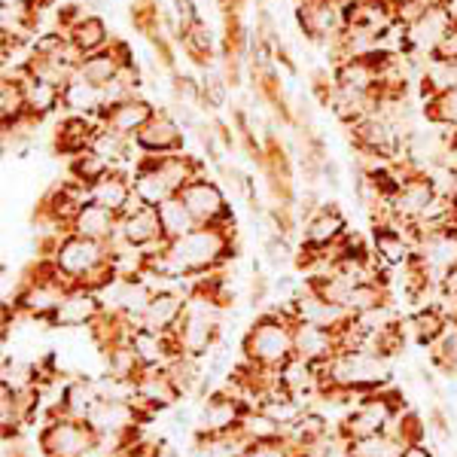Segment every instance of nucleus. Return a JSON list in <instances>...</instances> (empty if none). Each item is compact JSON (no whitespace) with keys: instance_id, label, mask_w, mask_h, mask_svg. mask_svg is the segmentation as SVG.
<instances>
[{"instance_id":"1","label":"nucleus","mask_w":457,"mask_h":457,"mask_svg":"<svg viewBox=\"0 0 457 457\" xmlns=\"http://www.w3.org/2000/svg\"><path fill=\"white\" fill-rule=\"evenodd\" d=\"M43 250H46L43 260L53 262V269L71 287H83V290L101 293L116 281L113 245H101V241L83 238V235L58 232V235H49Z\"/></svg>"},{"instance_id":"2","label":"nucleus","mask_w":457,"mask_h":457,"mask_svg":"<svg viewBox=\"0 0 457 457\" xmlns=\"http://www.w3.org/2000/svg\"><path fill=\"white\" fill-rule=\"evenodd\" d=\"M293 327H296V314L290 305L281 308H265V312L250 323V329L241 338V351H245V363L265 375H278L296 357V342H293Z\"/></svg>"},{"instance_id":"3","label":"nucleus","mask_w":457,"mask_h":457,"mask_svg":"<svg viewBox=\"0 0 457 457\" xmlns=\"http://www.w3.org/2000/svg\"><path fill=\"white\" fill-rule=\"evenodd\" d=\"M403 411H405L403 390L381 387V390H372V394L360 396L357 405L342 418V424H338L336 430L345 442L375 436V433H387Z\"/></svg>"},{"instance_id":"4","label":"nucleus","mask_w":457,"mask_h":457,"mask_svg":"<svg viewBox=\"0 0 457 457\" xmlns=\"http://www.w3.org/2000/svg\"><path fill=\"white\" fill-rule=\"evenodd\" d=\"M351 235L348 220L336 204H320L317 211H312L302 223V250L296 256V262L302 269H314L329 250H336L345 238Z\"/></svg>"},{"instance_id":"5","label":"nucleus","mask_w":457,"mask_h":457,"mask_svg":"<svg viewBox=\"0 0 457 457\" xmlns=\"http://www.w3.org/2000/svg\"><path fill=\"white\" fill-rule=\"evenodd\" d=\"M98 433L88 427V421L64 415H46L40 427V454L43 457H92Z\"/></svg>"},{"instance_id":"6","label":"nucleus","mask_w":457,"mask_h":457,"mask_svg":"<svg viewBox=\"0 0 457 457\" xmlns=\"http://www.w3.org/2000/svg\"><path fill=\"white\" fill-rule=\"evenodd\" d=\"M296 21L305 40L329 49L348 28V12L342 0H308L296 6Z\"/></svg>"},{"instance_id":"7","label":"nucleus","mask_w":457,"mask_h":457,"mask_svg":"<svg viewBox=\"0 0 457 457\" xmlns=\"http://www.w3.org/2000/svg\"><path fill=\"white\" fill-rule=\"evenodd\" d=\"M177 195H180V202L189 208L198 226H235V213L228 208L223 189H220V183L211 180L208 174L195 177V180L187 183Z\"/></svg>"},{"instance_id":"8","label":"nucleus","mask_w":457,"mask_h":457,"mask_svg":"<svg viewBox=\"0 0 457 457\" xmlns=\"http://www.w3.org/2000/svg\"><path fill=\"white\" fill-rule=\"evenodd\" d=\"M113 245L137 250V253H150V250L165 247V232H162L159 208L141 204L135 198V204L120 217V235H116Z\"/></svg>"},{"instance_id":"9","label":"nucleus","mask_w":457,"mask_h":457,"mask_svg":"<svg viewBox=\"0 0 457 457\" xmlns=\"http://www.w3.org/2000/svg\"><path fill=\"white\" fill-rule=\"evenodd\" d=\"M247 411H250V405L241 400L238 394H232V387L213 390L195 418V433H228L238 427V421Z\"/></svg>"},{"instance_id":"10","label":"nucleus","mask_w":457,"mask_h":457,"mask_svg":"<svg viewBox=\"0 0 457 457\" xmlns=\"http://www.w3.org/2000/svg\"><path fill=\"white\" fill-rule=\"evenodd\" d=\"M135 150L144 156H171L183 153V125L168 110H156L153 120L135 135Z\"/></svg>"},{"instance_id":"11","label":"nucleus","mask_w":457,"mask_h":457,"mask_svg":"<svg viewBox=\"0 0 457 457\" xmlns=\"http://www.w3.org/2000/svg\"><path fill=\"white\" fill-rule=\"evenodd\" d=\"M187 305H189L187 293L174 290V287H159V290L153 293L144 317L137 320V327L153 329V333H162V336H174L177 327L183 323V317H187Z\"/></svg>"},{"instance_id":"12","label":"nucleus","mask_w":457,"mask_h":457,"mask_svg":"<svg viewBox=\"0 0 457 457\" xmlns=\"http://www.w3.org/2000/svg\"><path fill=\"white\" fill-rule=\"evenodd\" d=\"M107 312V305L95 290H83V287H73L68 296L62 299V305L55 308V314L46 320V327L53 329H79L92 327L101 314Z\"/></svg>"},{"instance_id":"13","label":"nucleus","mask_w":457,"mask_h":457,"mask_svg":"<svg viewBox=\"0 0 457 457\" xmlns=\"http://www.w3.org/2000/svg\"><path fill=\"white\" fill-rule=\"evenodd\" d=\"M131 62H135V58H131L129 43L113 40V43H107L104 49H98V53L86 55L77 68V77L86 79V83H92V86H98V88H104V86L113 83V79L120 77Z\"/></svg>"},{"instance_id":"14","label":"nucleus","mask_w":457,"mask_h":457,"mask_svg":"<svg viewBox=\"0 0 457 457\" xmlns=\"http://www.w3.org/2000/svg\"><path fill=\"white\" fill-rule=\"evenodd\" d=\"M135 400L156 415V411L171 409V405H177V400H183V390L177 387L168 366H159V370H144L135 378Z\"/></svg>"},{"instance_id":"15","label":"nucleus","mask_w":457,"mask_h":457,"mask_svg":"<svg viewBox=\"0 0 457 457\" xmlns=\"http://www.w3.org/2000/svg\"><path fill=\"white\" fill-rule=\"evenodd\" d=\"M131 183H135V198L141 204H150V208H159L162 202H168V198L177 195L171 177L165 174L159 156H137Z\"/></svg>"},{"instance_id":"16","label":"nucleus","mask_w":457,"mask_h":457,"mask_svg":"<svg viewBox=\"0 0 457 457\" xmlns=\"http://www.w3.org/2000/svg\"><path fill=\"white\" fill-rule=\"evenodd\" d=\"M293 342H296V357L305 360L312 366H323L342 353V342H338V333L327 327H314V323L296 320L293 327Z\"/></svg>"},{"instance_id":"17","label":"nucleus","mask_w":457,"mask_h":457,"mask_svg":"<svg viewBox=\"0 0 457 457\" xmlns=\"http://www.w3.org/2000/svg\"><path fill=\"white\" fill-rule=\"evenodd\" d=\"M68 232L101 241V245H113L116 235H120V213L101 208V204H95V202H86V204H79V211L71 217Z\"/></svg>"},{"instance_id":"18","label":"nucleus","mask_w":457,"mask_h":457,"mask_svg":"<svg viewBox=\"0 0 457 457\" xmlns=\"http://www.w3.org/2000/svg\"><path fill=\"white\" fill-rule=\"evenodd\" d=\"M101 122L95 116H79V113H68L55 129V153L58 156H79V153L92 150V141L98 135Z\"/></svg>"},{"instance_id":"19","label":"nucleus","mask_w":457,"mask_h":457,"mask_svg":"<svg viewBox=\"0 0 457 457\" xmlns=\"http://www.w3.org/2000/svg\"><path fill=\"white\" fill-rule=\"evenodd\" d=\"M153 113H156V107L150 104L146 98H129V101H122V104H113V107H104L98 113V122L101 125H107V129H113V131H120V135L125 137H131L135 141V135L144 129L146 122L153 120Z\"/></svg>"},{"instance_id":"20","label":"nucleus","mask_w":457,"mask_h":457,"mask_svg":"<svg viewBox=\"0 0 457 457\" xmlns=\"http://www.w3.org/2000/svg\"><path fill=\"white\" fill-rule=\"evenodd\" d=\"M88 202L101 204V208L122 213L135 204V183H131V174H125L122 168H113L107 177H101L95 187H88Z\"/></svg>"},{"instance_id":"21","label":"nucleus","mask_w":457,"mask_h":457,"mask_svg":"<svg viewBox=\"0 0 457 457\" xmlns=\"http://www.w3.org/2000/svg\"><path fill=\"white\" fill-rule=\"evenodd\" d=\"M101 400V390H98V381L92 378H71L68 385L62 387V400H58L49 415H64V418H77V421H86L88 411L95 409V403Z\"/></svg>"},{"instance_id":"22","label":"nucleus","mask_w":457,"mask_h":457,"mask_svg":"<svg viewBox=\"0 0 457 457\" xmlns=\"http://www.w3.org/2000/svg\"><path fill=\"white\" fill-rule=\"evenodd\" d=\"M21 83H25V104H28V120L31 122L40 125L46 116H53L55 110H64V88L43 83V79H34V77H25V73H21Z\"/></svg>"},{"instance_id":"23","label":"nucleus","mask_w":457,"mask_h":457,"mask_svg":"<svg viewBox=\"0 0 457 457\" xmlns=\"http://www.w3.org/2000/svg\"><path fill=\"white\" fill-rule=\"evenodd\" d=\"M372 238H375V256L387 265V269H396V265H405L415 253L409 235L403 232V226L396 223H385V226H372Z\"/></svg>"},{"instance_id":"24","label":"nucleus","mask_w":457,"mask_h":457,"mask_svg":"<svg viewBox=\"0 0 457 457\" xmlns=\"http://www.w3.org/2000/svg\"><path fill=\"white\" fill-rule=\"evenodd\" d=\"M64 37H68L71 46L77 49V53L83 55V58H86V55H92V53H98V49H104L107 43H113L107 21L101 19L98 12H86V16L79 19L77 25H73Z\"/></svg>"},{"instance_id":"25","label":"nucleus","mask_w":457,"mask_h":457,"mask_svg":"<svg viewBox=\"0 0 457 457\" xmlns=\"http://www.w3.org/2000/svg\"><path fill=\"white\" fill-rule=\"evenodd\" d=\"M448 327H452V323L445 320V314H442L436 305H424L403 323V333L415 338L421 348H433V345L445 336Z\"/></svg>"},{"instance_id":"26","label":"nucleus","mask_w":457,"mask_h":457,"mask_svg":"<svg viewBox=\"0 0 457 457\" xmlns=\"http://www.w3.org/2000/svg\"><path fill=\"white\" fill-rule=\"evenodd\" d=\"M247 442L241 439L238 427L228 433H195L189 457H245Z\"/></svg>"},{"instance_id":"27","label":"nucleus","mask_w":457,"mask_h":457,"mask_svg":"<svg viewBox=\"0 0 457 457\" xmlns=\"http://www.w3.org/2000/svg\"><path fill=\"white\" fill-rule=\"evenodd\" d=\"M177 40H180L183 53L193 58L195 64H202V68H208L211 58H213V34L208 28V21L202 19H189L183 21L180 28H177Z\"/></svg>"},{"instance_id":"28","label":"nucleus","mask_w":457,"mask_h":457,"mask_svg":"<svg viewBox=\"0 0 457 457\" xmlns=\"http://www.w3.org/2000/svg\"><path fill=\"white\" fill-rule=\"evenodd\" d=\"M64 110H68V113L95 116V120H98V113L104 110V88L73 77L71 83L64 86Z\"/></svg>"},{"instance_id":"29","label":"nucleus","mask_w":457,"mask_h":457,"mask_svg":"<svg viewBox=\"0 0 457 457\" xmlns=\"http://www.w3.org/2000/svg\"><path fill=\"white\" fill-rule=\"evenodd\" d=\"M159 220H162V232H165V245L183 238V235H189L198 226L195 217L189 213V208L180 202V195H174L159 204Z\"/></svg>"},{"instance_id":"30","label":"nucleus","mask_w":457,"mask_h":457,"mask_svg":"<svg viewBox=\"0 0 457 457\" xmlns=\"http://www.w3.org/2000/svg\"><path fill=\"white\" fill-rule=\"evenodd\" d=\"M110 171H113V165H110L107 159H101L95 150H86L79 153V156H73L68 162V177L73 183H79V187H95V183L101 180V177H107Z\"/></svg>"},{"instance_id":"31","label":"nucleus","mask_w":457,"mask_h":457,"mask_svg":"<svg viewBox=\"0 0 457 457\" xmlns=\"http://www.w3.org/2000/svg\"><path fill=\"white\" fill-rule=\"evenodd\" d=\"M424 113H427V122H430L433 129L457 135V88H448V92L427 98Z\"/></svg>"},{"instance_id":"32","label":"nucleus","mask_w":457,"mask_h":457,"mask_svg":"<svg viewBox=\"0 0 457 457\" xmlns=\"http://www.w3.org/2000/svg\"><path fill=\"white\" fill-rule=\"evenodd\" d=\"M403 442L394 433H375V436L353 439L345 448V457H400L403 454Z\"/></svg>"},{"instance_id":"33","label":"nucleus","mask_w":457,"mask_h":457,"mask_svg":"<svg viewBox=\"0 0 457 457\" xmlns=\"http://www.w3.org/2000/svg\"><path fill=\"white\" fill-rule=\"evenodd\" d=\"M92 150L98 153L101 159H107L113 168H120L125 159H131L135 141H131V137H125V135H120V131L107 129V125H101L98 135H95V141H92Z\"/></svg>"},{"instance_id":"34","label":"nucleus","mask_w":457,"mask_h":457,"mask_svg":"<svg viewBox=\"0 0 457 457\" xmlns=\"http://www.w3.org/2000/svg\"><path fill=\"white\" fill-rule=\"evenodd\" d=\"M238 433L247 445L253 442H265V439H278V436H287V430L278 421H271L262 409H250L245 418L238 421Z\"/></svg>"},{"instance_id":"35","label":"nucleus","mask_w":457,"mask_h":457,"mask_svg":"<svg viewBox=\"0 0 457 457\" xmlns=\"http://www.w3.org/2000/svg\"><path fill=\"white\" fill-rule=\"evenodd\" d=\"M228 79L226 73H208V77L202 79V104L204 110H223L226 101H228Z\"/></svg>"},{"instance_id":"36","label":"nucleus","mask_w":457,"mask_h":457,"mask_svg":"<svg viewBox=\"0 0 457 457\" xmlns=\"http://www.w3.org/2000/svg\"><path fill=\"white\" fill-rule=\"evenodd\" d=\"M296 256H293V247H290V238H287L284 232H271L269 238H265V262L271 265V269H287Z\"/></svg>"},{"instance_id":"37","label":"nucleus","mask_w":457,"mask_h":457,"mask_svg":"<svg viewBox=\"0 0 457 457\" xmlns=\"http://www.w3.org/2000/svg\"><path fill=\"white\" fill-rule=\"evenodd\" d=\"M299 448L293 445L287 436H278V439H265V442H253L247 445L245 457H296Z\"/></svg>"},{"instance_id":"38","label":"nucleus","mask_w":457,"mask_h":457,"mask_svg":"<svg viewBox=\"0 0 457 457\" xmlns=\"http://www.w3.org/2000/svg\"><path fill=\"white\" fill-rule=\"evenodd\" d=\"M430 58H442V62H457V16H454V25L448 28V34L442 37V43L436 46V53Z\"/></svg>"},{"instance_id":"39","label":"nucleus","mask_w":457,"mask_h":457,"mask_svg":"<svg viewBox=\"0 0 457 457\" xmlns=\"http://www.w3.org/2000/svg\"><path fill=\"white\" fill-rule=\"evenodd\" d=\"M269 290H271V284H269V278H265V275L250 278V302H253V305H265Z\"/></svg>"},{"instance_id":"40","label":"nucleus","mask_w":457,"mask_h":457,"mask_svg":"<svg viewBox=\"0 0 457 457\" xmlns=\"http://www.w3.org/2000/svg\"><path fill=\"white\" fill-rule=\"evenodd\" d=\"M4 6H21V10H31V12H37L40 16V10H46L53 0H0Z\"/></svg>"},{"instance_id":"41","label":"nucleus","mask_w":457,"mask_h":457,"mask_svg":"<svg viewBox=\"0 0 457 457\" xmlns=\"http://www.w3.org/2000/svg\"><path fill=\"white\" fill-rule=\"evenodd\" d=\"M400 457H433V452L427 448V442H411V445L403 448Z\"/></svg>"},{"instance_id":"42","label":"nucleus","mask_w":457,"mask_h":457,"mask_svg":"<svg viewBox=\"0 0 457 457\" xmlns=\"http://www.w3.org/2000/svg\"><path fill=\"white\" fill-rule=\"evenodd\" d=\"M299 4H308V0H299Z\"/></svg>"},{"instance_id":"43","label":"nucleus","mask_w":457,"mask_h":457,"mask_svg":"<svg viewBox=\"0 0 457 457\" xmlns=\"http://www.w3.org/2000/svg\"><path fill=\"white\" fill-rule=\"evenodd\" d=\"M454 156H457V153H454Z\"/></svg>"}]
</instances>
